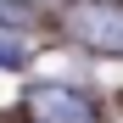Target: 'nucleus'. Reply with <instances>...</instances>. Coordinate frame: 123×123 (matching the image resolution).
<instances>
[{
    "label": "nucleus",
    "mask_w": 123,
    "mask_h": 123,
    "mask_svg": "<svg viewBox=\"0 0 123 123\" xmlns=\"http://www.w3.org/2000/svg\"><path fill=\"white\" fill-rule=\"evenodd\" d=\"M67 34L90 50H123V6L112 0H78L67 11Z\"/></svg>",
    "instance_id": "1"
},
{
    "label": "nucleus",
    "mask_w": 123,
    "mask_h": 123,
    "mask_svg": "<svg viewBox=\"0 0 123 123\" xmlns=\"http://www.w3.org/2000/svg\"><path fill=\"white\" fill-rule=\"evenodd\" d=\"M0 62H6V67H11V62H23V45H17V39H0Z\"/></svg>",
    "instance_id": "3"
},
{
    "label": "nucleus",
    "mask_w": 123,
    "mask_h": 123,
    "mask_svg": "<svg viewBox=\"0 0 123 123\" xmlns=\"http://www.w3.org/2000/svg\"><path fill=\"white\" fill-rule=\"evenodd\" d=\"M28 112L39 123H95V106H90L84 95L62 90V84H34L28 90Z\"/></svg>",
    "instance_id": "2"
}]
</instances>
